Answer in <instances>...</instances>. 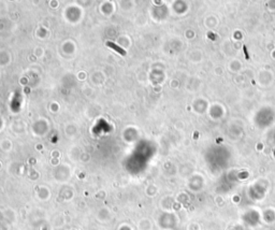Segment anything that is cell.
Segmentation results:
<instances>
[{
    "instance_id": "1",
    "label": "cell",
    "mask_w": 275,
    "mask_h": 230,
    "mask_svg": "<svg viewBox=\"0 0 275 230\" xmlns=\"http://www.w3.org/2000/svg\"><path fill=\"white\" fill-rule=\"evenodd\" d=\"M106 45H109L110 47H112L113 49H115L116 52H118L119 54H121V55H126V51H124L123 49H121L118 45H116V44H114V43H112V42H106Z\"/></svg>"
}]
</instances>
